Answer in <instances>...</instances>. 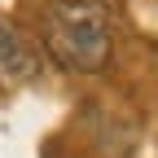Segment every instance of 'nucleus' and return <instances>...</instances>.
I'll return each mask as SVG.
<instances>
[{"mask_svg":"<svg viewBox=\"0 0 158 158\" xmlns=\"http://www.w3.org/2000/svg\"><path fill=\"white\" fill-rule=\"evenodd\" d=\"M44 48L66 70H101L110 62V18L101 0H53L44 9Z\"/></svg>","mask_w":158,"mask_h":158,"instance_id":"nucleus-1","label":"nucleus"},{"mask_svg":"<svg viewBox=\"0 0 158 158\" xmlns=\"http://www.w3.org/2000/svg\"><path fill=\"white\" fill-rule=\"evenodd\" d=\"M35 75V48L13 22H0V79H27Z\"/></svg>","mask_w":158,"mask_h":158,"instance_id":"nucleus-2","label":"nucleus"}]
</instances>
